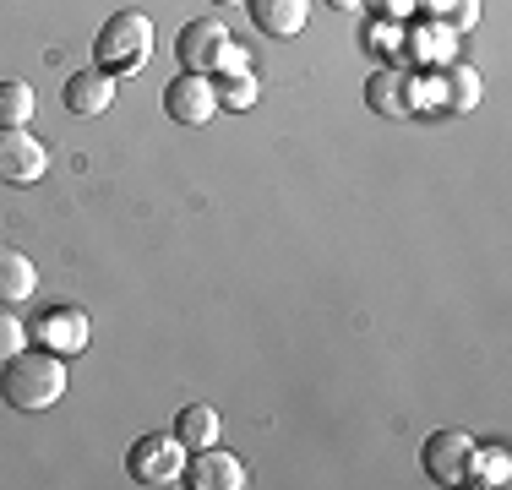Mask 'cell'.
Listing matches in <instances>:
<instances>
[{"instance_id": "9c48e42d", "label": "cell", "mask_w": 512, "mask_h": 490, "mask_svg": "<svg viewBox=\"0 0 512 490\" xmlns=\"http://www.w3.org/2000/svg\"><path fill=\"white\" fill-rule=\"evenodd\" d=\"M469 452H474L469 431H436V436H425V447H420V469L431 474L436 485H458Z\"/></svg>"}, {"instance_id": "3957f363", "label": "cell", "mask_w": 512, "mask_h": 490, "mask_svg": "<svg viewBox=\"0 0 512 490\" xmlns=\"http://www.w3.org/2000/svg\"><path fill=\"white\" fill-rule=\"evenodd\" d=\"M180 469H186V447L180 436H164V431H148L126 447V474L137 485H175Z\"/></svg>"}, {"instance_id": "7402d4cb", "label": "cell", "mask_w": 512, "mask_h": 490, "mask_svg": "<svg viewBox=\"0 0 512 490\" xmlns=\"http://www.w3.org/2000/svg\"><path fill=\"white\" fill-rule=\"evenodd\" d=\"M22 349H28V327H22V316L11 311V305H0V365Z\"/></svg>"}, {"instance_id": "7c38bea8", "label": "cell", "mask_w": 512, "mask_h": 490, "mask_svg": "<svg viewBox=\"0 0 512 490\" xmlns=\"http://www.w3.org/2000/svg\"><path fill=\"white\" fill-rule=\"evenodd\" d=\"M115 104V77L99 66H88V71H77V77L66 82V109L77 120H93V115H104V109Z\"/></svg>"}, {"instance_id": "30bf717a", "label": "cell", "mask_w": 512, "mask_h": 490, "mask_svg": "<svg viewBox=\"0 0 512 490\" xmlns=\"http://www.w3.org/2000/svg\"><path fill=\"white\" fill-rule=\"evenodd\" d=\"M251 17L256 33H267V39H295V33H306V17H311V0H240Z\"/></svg>"}, {"instance_id": "2e32d148", "label": "cell", "mask_w": 512, "mask_h": 490, "mask_svg": "<svg viewBox=\"0 0 512 490\" xmlns=\"http://www.w3.org/2000/svg\"><path fill=\"white\" fill-rule=\"evenodd\" d=\"M442 88H447V109L453 115H469V109H480V98H485V82H480V71L474 66H442Z\"/></svg>"}, {"instance_id": "cb8c5ba5", "label": "cell", "mask_w": 512, "mask_h": 490, "mask_svg": "<svg viewBox=\"0 0 512 490\" xmlns=\"http://www.w3.org/2000/svg\"><path fill=\"white\" fill-rule=\"evenodd\" d=\"M235 71H251V60H246V49H240V44H229V49H224V60H218V71H213V77H235Z\"/></svg>"}, {"instance_id": "ffe728a7", "label": "cell", "mask_w": 512, "mask_h": 490, "mask_svg": "<svg viewBox=\"0 0 512 490\" xmlns=\"http://www.w3.org/2000/svg\"><path fill=\"white\" fill-rule=\"evenodd\" d=\"M33 104H39V98H33L28 82H17V77L0 82V126H28V120H33Z\"/></svg>"}, {"instance_id": "5b68a950", "label": "cell", "mask_w": 512, "mask_h": 490, "mask_svg": "<svg viewBox=\"0 0 512 490\" xmlns=\"http://www.w3.org/2000/svg\"><path fill=\"white\" fill-rule=\"evenodd\" d=\"M50 175V147L22 126H0V186H39Z\"/></svg>"}, {"instance_id": "d4e9b609", "label": "cell", "mask_w": 512, "mask_h": 490, "mask_svg": "<svg viewBox=\"0 0 512 490\" xmlns=\"http://www.w3.org/2000/svg\"><path fill=\"white\" fill-rule=\"evenodd\" d=\"M327 6H333V11H360L365 0H327Z\"/></svg>"}, {"instance_id": "ba28073f", "label": "cell", "mask_w": 512, "mask_h": 490, "mask_svg": "<svg viewBox=\"0 0 512 490\" xmlns=\"http://www.w3.org/2000/svg\"><path fill=\"white\" fill-rule=\"evenodd\" d=\"M180 485H191V490H240V485H246V463L213 441V447H197V452L186 458Z\"/></svg>"}, {"instance_id": "d6986e66", "label": "cell", "mask_w": 512, "mask_h": 490, "mask_svg": "<svg viewBox=\"0 0 512 490\" xmlns=\"http://www.w3.org/2000/svg\"><path fill=\"white\" fill-rule=\"evenodd\" d=\"M213 93H218V109H251L256 98H262V82L251 77V71H235V77H213Z\"/></svg>"}, {"instance_id": "52a82bcc", "label": "cell", "mask_w": 512, "mask_h": 490, "mask_svg": "<svg viewBox=\"0 0 512 490\" xmlns=\"http://www.w3.org/2000/svg\"><path fill=\"white\" fill-rule=\"evenodd\" d=\"M164 115L175 120V126H186V131L207 126V120L218 115L213 77H197V71H180V77H169V88H164Z\"/></svg>"}, {"instance_id": "8992f818", "label": "cell", "mask_w": 512, "mask_h": 490, "mask_svg": "<svg viewBox=\"0 0 512 490\" xmlns=\"http://www.w3.org/2000/svg\"><path fill=\"white\" fill-rule=\"evenodd\" d=\"M33 338H39V349L60 354V360H77V354H88L93 322H88L82 305H50V311H39V322H33Z\"/></svg>"}, {"instance_id": "6da1fadb", "label": "cell", "mask_w": 512, "mask_h": 490, "mask_svg": "<svg viewBox=\"0 0 512 490\" xmlns=\"http://www.w3.org/2000/svg\"><path fill=\"white\" fill-rule=\"evenodd\" d=\"M0 398L22 414H44L66 398V360L50 349H22L0 365Z\"/></svg>"}, {"instance_id": "5bb4252c", "label": "cell", "mask_w": 512, "mask_h": 490, "mask_svg": "<svg viewBox=\"0 0 512 490\" xmlns=\"http://www.w3.org/2000/svg\"><path fill=\"white\" fill-rule=\"evenodd\" d=\"M175 436H180V447H186V452L213 447V441L224 436V420H218L213 403H186V409L175 414Z\"/></svg>"}, {"instance_id": "484cf974", "label": "cell", "mask_w": 512, "mask_h": 490, "mask_svg": "<svg viewBox=\"0 0 512 490\" xmlns=\"http://www.w3.org/2000/svg\"><path fill=\"white\" fill-rule=\"evenodd\" d=\"M213 6H240V0H213Z\"/></svg>"}, {"instance_id": "e0dca14e", "label": "cell", "mask_w": 512, "mask_h": 490, "mask_svg": "<svg viewBox=\"0 0 512 490\" xmlns=\"http://www.w3.org/2000/svg\"><path fill=\"white\" fill-rule=\"evenodd\" d=\"M463 480H469V485H491V490H502V485L512 480L507 452H502V447H474V452H469V463H463Z\"/></svg>"}, {"instance_id": "ac0fdd59", "label": "cell", "mask_w": 512, "mask_h": 490, "mask_svg": "<svg viewBox=\"0 0 512 490\" xmlns=\"http://www.w3.org/2000/svg\"><path fill=\"white\" fill-rule=\"evenodd\" d=\"M404 98H409V115H431V109H447L442 71H425V77H404Z\"/></svg>"}, {"instance_id": "4fadbf2b", "label": "cell", "mask_w": 512, "mask_h": 490, "mask_svg": "<svg viewBox=\"0 0 512 490\" xmlns=\"http://www.w3.org/2000/svg\"><path fill=\"white\" fill-rule=\"evenodd\" d=\"M33 294H39V267L22 251L0 245V305H28Z\"/></svg>"}, {"instance_id": "8fae6325", "label": "cell", "mask_w": 512, "mask_h": 490, "mask_svg": "<svg viewBox=\"0 0 512 490\" xmlns=\"http://www.w3.org/2000/svg\"><path fill=\"white\" fill-rule=\"evenodd\" d=\"M404 55L420 60V66H453L458 33L447 22H414V28H404Z\"/></svg>"}, {"instance_id": "44dd1931", "label": "cell", "mask_w": 512, "mask_h": 490, "mask_svg": "<svg viewBox=\"0 0 512 490\" xmlns=\"http://www.w3.org/2000/svg\"><path fill=\"white\" fill-rule=\"evenodd\" d=\"M365 49H371V55H382V60L404 55V28H398L393 17H382V22H376V28H371V33H365Z\"/></svg>"}, {"instance_id": "9a60e30c", "label": "cell", "mask_w": 512, "mask_h": 490, "mask_svg": "<svg viewBox=\"0 0 512 490\" xmlns=\"http://www.w3.org/2000/svg\"><path fill=\"white\" fill-rule=\"evenodd\" d=\"M365 109L371 115H382V120H398V115H409V98H404V71H393V66H382L371 82H365Z\"/></svg>"}, {"instance_id": "277c9868", "label": "cell", "mask_w": 512, "mask_h": 490, "mask_svg": "<svg viewBox=\"0 0 512 490\" xmlns=\"http://www.w3.org/2000/svg\"><path fill=\"white\" fill-rule=\"evenodd\" d=\"M229 44H235V39H229V28L218 22V11H213V17H191L186 28L175 33V60H180V71H197V77H213Z\"/></svg>"}, {"instance_id": "7a4b0ae2", "label": "cell", "mask_w": 512, "mask_h": 490, "mask_svg": "<svg viewBox=\"0 0 512 490\" xmlns=\"http://www.w3.org/2000/svg\"><path fill=\"white\" fill-rule=\"evenodd\" d=\"M153 60V17L148 11H115L93 39V66L109 77H137Z\"/></svg>"}, {"instance_id": "603a6c76", "label": "cell", "mask_w": 512, "mask_h": 490, "mask_svg": "<svg viewBox=\"0 0 512 490\" xmlns=\"http://www.w3.org/2000/svg\"><path fill=\"white\" fill-rule=\"evenodd\" d=\"M436 22H447L453 33H469V28H480V0H447V6L436 11Z\"/></svg>"}]
</instances>
